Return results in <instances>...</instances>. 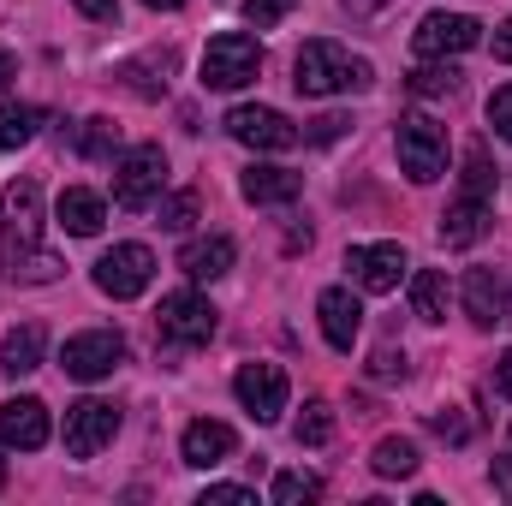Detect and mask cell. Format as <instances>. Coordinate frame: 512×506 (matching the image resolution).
<instances>
[{
  "instance_id": "cell-1",
  "label": "cell",
  "mask_w": 512,
  "mask_h": 506,
  "mask_svg": "<svg viewBox=\"0 0 512 506\" xmlns=\"http://www.w3.org/2000/svg\"><path fill=\"white\" fill-rule=\"evenodd\" d=\"M0 274L60 280V256L42 251V191H36V179H12L0 191Z\"/></svg>"
},
{
  "instance_id": "cell-2",
  "label": "cell",
  "mask_w": 512,
  "mask_h": 506,
  "mask_svg": "<svg viewBox=\"0 0 512 506\" xmlns=\"http://www.w3.org/2000/svg\"><path fill=\"white\" fill-rule=\"evenodd\" d=\"M292 84H298V96H352V90H370L376 84V66L358 60V54H346L340 42H322L316 36V42L298 48Z\"/></svg>"
},
{
  "instance_id": "cell-3",
  "label": "cell",
  "mask_w": 512,
  "mask_h": 506,
  "mask_svg": "<svg viewBox=\"0 0 512 506\" xmlns=\"http://www.w3.org/2000/svg\"><path fill=\"white\" fill-rule=\"evenodd\" d=\"M256 72H262L256 36H245V30L209 36V48H203V90H245V84H256Z\"/></svg>"
},
{
  "instance_id": "cell-4",
  "label": "cell",
  "mask_w": 512,
  "mask_h": 506,
  "mask_svg": "<svg viewBox=\"0 0 512 506\" xmlns=\"http://www.w3.org/2000/svg\"><path fill=\"white\" fill-rule=\"evenodd\" d=\"M161 185H167V155H161V143H137V149H126V155L114 161V203H120V209H149V203L161 197Z\"/></svg>"
},
{
  "instance_id": "cell-5",
  "label": "cell",
  "mask_w": 512,
  "mask_h": 506,
  "mask_svg": "<svg viewBox=\"0 0 512 506\" xmlns=\"http://www.w3.org/2000/svg\"><path fill=\"white\" fill-rule=\"evenodd\" d=\"M399 167L411 185H435L447 173V131L423 114H405L399 120Z\"/></svg>"
},
{
  "instance_id": "cell-6",
  "label": "cell",
  "mask_w": 512,
  "mask_h": 506,
  "mask_svg": "<svg viewBox=\"0 0 512 506\" xmlns=\"http://www.w3.org/2000/svg\"><path fill=\"white\" fill-rule=\"evenodd\" d=\"M155 322H161V334H167L173 346H209L215 328H221V310H215L203 292L185 286V292H167V298H161Z\"/></svg>"
},
{
  "instance_id": "cell-7",
  "label": "cell",
  "mask_w": 512,
  "mask_h": 506,
  "mask_svg": "<svg viewBox=\"0 0 512 506\" xmlns=\"http://www.w3.org/2000/svg\"><path fill=\"white\" fill-rule=\"evenodd\" d=\"M126 364V340L114 334V328H90V334H72L66 340V352H60V370L72 381H102L114 376Z\"/></svg>"
},
{
  "instance_id": "cell-8",
  "label": "cell",
  "mask_w": 512,
  "mask_h": 506,
  "mask_svg": "<svg viewBox=\"0 0 512 506\" xmlns=\"http://www.w3.org/2000/svg\"><path fill=\"white\" fill-rule=\"evenodd\" d=\"M477 36H483V24H477L471 12H429V18L411 30V48H417L423 60H453V54L477 48Z\"/></svg>"
},
{
  "instance_id": "cell-9",
  "label": "cell",
  "mask_w": 512,
  "mask_h": 506,
  "mask_svg": "<svg viewBox=\"0 0 512 506\" xmlns=\"http://www.w3.org/2000/svg\"><path fill=\"white\" fill-rule=\"evenodd\" d=\"M114 435H120V411L108 399H78L66 411V453L72 459H96Z\"/></svg>"
},
{
  "instance_id": "cell-10",
  "label": "cell",
  "mask_w": 512,
  "mask_h": 506,
  "mask_svg": "<svg viewBox=\"0 0 512 506\" xmlns=\"http://www.w3.org/2000/svg\"><path fill=\"white\" fill-rule=\"evenodd\" d=\"M149 280H155V251L149 245H114L96 262V286L108 298H137V292H149Z\"/></svg>"
},
{
  "instance_id": "cell-11",
  "label": "cell",
  "mask_w": 512,
  "mask_h": 506,
  "mask_svg": "<svg viewBox=\"0 0 512 506\" xmlns=\"http://www.w3.org/2000/svg\"><path fill=\"white\" fill-rule=\"evenodd\" d=\"M286 393H292V387H286V370H280V364H245V370L233 376V399L251 411L256 423H274V417L286 411Z\"/></svg>"
},
{
  "instance_id": "cell-12",
  "label": "cell",
  "mask_w": 512,
  "mask_h": 506,
  "mask_svg": "<svg viewBox=\"0 0 512 506\" xmlns=\"http://www.w3.org/2000/svg\"><path fill=\"white\" fill-rule=\"evenodd\" d=\"M227 137H239L245 149H274V155H280V149L298 143V126H292L280 108H251V102H245V108L227 114Z\"/></svg>"
},
{
  "instance_id": "cell-13",
  "label": "cell",
  "mask_w": 512,
  "mask_h": 506,
  "mask_svg": "<svg viewBox=\"0 0 512 506\" xmlns=\"http://www.w3.org/2000/svg\"><path fill=\"white\" fill-rule=\"evenodd\" d=\"M346 268H352V286L358 292H393L411 262H405V251L393 239H382V245H352L346 251Z\"/></svg>"
},
{
  "instance_id": "cell-14",
  "label": "cell",
  "mask_w": 512,
  "mask_h": 506,
  "mask_svg": "<svg viewBox=\"0 0 512 506\" xmlns=\"http://www.w3.org/2000/svg\"><path fill=\"white\" fill-rule=\"evenodd\" d=\"M316 316H322V340H328L334 352H352V346H358V334H364V304L352 298V286H328V292L316 298Z\"/></svg>"
},
{
  "instance_id": "cell-15",
  "label": "cell",
  "mask_w": 512,
  "mask_h": 506,
  "mask_svg": "<svg viewBox=\"0 0 512 506\" xmlns=\"http://www.w3.org/2000/svg\"><path fill=\"white\" fill-rule=\"evenodd\" d=\"M48 405L42 399H6L0 405V447H18V453H36V447H48Z\"/></svg>"
},
{
  "instance_id": "cell-16",
  "label": "cell",
  "mask_w": 512,
  "mask_h": 506,
  "mask_svg": "<svg viewBox=\"0 0 512 506\" xmlns=\"http://www.w3.org/2000/svg\"><path fill=\"white\" fill-rule=\"evenodd\" d=\"M233 447H239V435H233L227 423H215V417H197V423L179 435V459H185L191 471H215L221 459H233Z\"/></svg>"
},
{
  "instance_id": "cell-17",
  "label": "cell",
  "mask_w": 512,
  "mask_h": 506,
  "mask_svg": "<svg viewBox=\"0 0 512 506\" xmlns=\"http://www.w3.org/2000/svg\"><path fill=\"white\" fill-rule=\"evenodd\" d=\"M239 191H245V203L256 209H280V203H298V191H304V179L292 173V167H245L239 173Z\"/></svg>"
},
{
  "instance_id": "cell-18",
  "label": "cell",
  "mask_w": 512,
  "mask_h": 506,
  "mask_svg": "<svg viewBox=\"0 0 512 506\" xmlns=\"http://www.w3.org/2000/svg\"><path fill=\"white\" fill-rule=\"evenodd\" d=\"M465 316H471L477 328H495V322H507V280H501L495 268H477V274H465Z\"/></svg>"
},
{
  "instance_id": "cell-19",
  "label": "cell",
  "mask_w": 512,
  "mask_h": 506,
  "mask_svg": "<svg viewBox=\"0 0 512 506\" xmlns=\"http://www.w3.org/2000/svg\"><path fill=\"white\" fill-rule=\"evenodd\" d=\"M54 221H60L72 239H96V233H102V221H108V203H102L96 191L72 185V191H60V203H54Z\"/></svg>"
},
{
  "instance_id": "cell-20",
  "label": "cell",
  "mask_w": 512,
  "mask_h": 506,
  "mask_svg": "<svg viewBox=\"0 0 512 506\" xmlns=\"http://www.w3.org/2000/svg\"><path fill=\"white\" fill-rule=\"evenodd\" d=\"M489 233V203L483 197H459L447 215H441V245L447 251H465V245H477Z\"/></svg>"
},
{
  "instance_id": "cell-21",
  "label": "cell",
  "mask_w": 512,
  "mask_h": 506,
  "mask_svg": "<svg viewBox=\"0 0 512 506\" xmlns=\"http://www.w3.org/2000/svg\"><path fill=\"white\" fill-rule=\"evenodd\" d=\"M42 346H48V334H42V322H18L6 340H0V370L18 381L30 376V370H42Z\"/></svg>"
},
{
  "instance_id": "cell-22",
  "label": "cell",
  "mask_w": 512,
  "mask_h": 506,
  "mask_svg": "<svg viewBox=\"0 0 512 506\" xmlns=\"http://www.w3.org/2000/svg\"><path fill=\"white\" fill-rule=\"evenodd\" d=\"M179 268H185L191 280H221V274L233 268V239H227V233H215V239H191V245L179 251Z\"/></svg>"
},
{
  "instance_id": "cell-23",
  "label": "cell",
  "mask_w": 512,
  "mask_h": 506,
  "mask_svg": "<svg viewBox=\"0 0 512 506\" xmlns=\"http://www.w3.org/2000/svg\"><path fill=\"white\" fill-rule=\"evenodd\" d=\"M370 471H376V477H387V483L417 477V447H411L405 435H387V441H376V453H370Z\"/></svg>"
},
{
  "instance_id": "cell-24",
  "label": "cell",
  "mask_w": 512,
  "mask_h": 506,
  "mask_svg": "<svg viewBox=\"0 0 512 506\" xmlns=\"http://www.w3.org/2000/svg\"><path fill=\"white\" fill-rule=\"evenodd\" d=\"M411 310H417L423 322H441V316H447V274H441V268H417V274H411Z\"/></svg>"
},
{
  "instance_id": "cell-25",
  "label": "cell",
  "mask_w": 512,
  "mask_h": 506,
  "mask_svg": "<svg viewBox=\"0 0 512 506\" xmlns=\"http://www.w3.org/2000/svg\"><path fill=\"white\" fill-rule=\"evenodd\" d=\"M42 126V108L30 102H0V149H24Z\"/></svg>"
},
{
  "instance_id": "cell-26",
  "label": "cell",
  "mask_w": 512,
  "mask_h": 506,
  "mask_svg": "<svg viewBox=\"0 0 512 506\" xmlns=\"http://www.w3.org/2000/svg\"><path fill=\"white\" fill-rule=\"evenodd\" d=\"M292 435H298V447H328L334 441V405L328 399H310L304 417L292 423Z\"/></svg>"
},
{
  "instance_id": "cell-27",
  "label": "cell",
  "mask_w": 512,
  "mask_h": 506,
  "mask_svg": "<svg viewBox=\"0 0 512 506\" xmlns=\"http://www.w3.org/2000/svg\"><path fill=\"white\" fill-rule=\"evenodd\" d=\"M411 96H453L459 90V66H447V60H429V66H417L411 72V84H405Z\"/></svg>"
},
{
  "instance_id": "cell-28",
  "label": "cell",
  "mask_w": 512,
  "mask_h": 506,
  "mask_svg": "<svg viewBox=\"0 0 512 506\" xmlns=\"http://www.w3.org/2000/svg\"><path fill=\"white\" fill-rule=\"evenodd\" d=\"M114 149H120V126H114V120H102V114H96V120H84V131H78V155L108 161Z\"/></svg>"
},
{
  "instance_id": "cell-29",
  "label": "cell",
  "mask_w": 512,
  "mask_h": 506,
  "mask_svg": "<svg viewBox=\"0 0 512 506\" xmlns=\"http://www.w3.org/2000/svg\"><path fill=\"white\" fill-rule=\"evenodd\" d=\"M495 191V167H489V149L471 143L465 149V197H489Z\"/></svg>"
},
{
  "instance_id": "cell-30",
  "label": "cell",
  "mask_w": 512,
  "mask_h": 506,
  "mask_svg": "<svg viewBox=\"0 0 512 506\" xmlns=\"http://www.w3.org/2000/svg\"><path fill=\"white\" fill-rule=\"evenodd\" d=\"M316 495H322V483H316V477H304V471H280V477H274V501H280V506L316 501Z\"/></svg>"
},
{
  "instance_id": "cell-31",
  "label": "cell",
  "mask_w": 512,
  "mask_h": 506,
  "mask_svg": "<svg viewBox=\"0 0 512 506\" xmlns=\"http://www.w3.org/2000/svg\"><path fill=\"white\" fill-rule=\"evenodd\" d=\"M191 221H197V191H173V197L161 203V227H167V233H185Z\"/></svg>"
},
{
  "instance_id": "cell-32",
  "label": "cell",
  "mask_w": 512,
  "mask_h": 506,
  "mask_svg": "<svg viewBox=\"0 0 512 506\" xmlns=\"http://www.w3.org/2000/svg\"><path fill=\"white\" fill-rule=\"evenodd\" d=\"M429 429H435L441 441H453V447H459V441H471V423L459 417V405H447V411H429Z\"/></svg>"
},
{
  "instance_id": "cell-33",
  "label": "cell",
  "mask_w": 512,
  "mask_h": 506,
  "mask_svg": "<svg viewBox=\"0 0 512 506\" xmlns=\"http://www.w3.org/2000/svg\"><path fill=\"white\" fill-rule=\"evenodd\" d=\"M197 506H256V495L245 489V483H209Z\"/></svg>"
},
{
  "instance_id": "cell-34",
  "label": "cell",
  "mask_w": 512,
  "mask_h": 506,
  "mask_svg": "<svg viewBox=\"0 0 512 506\" xmlns=\"http://www.w3.org/2000/svg\"><path fill=\"white\" fill-rule=\"evenodd\" d=\"M489 126H495V131L512 143V84H501V90L489 96Z\"/></svg>"
},
{
  "instance_id": "cell-35",
  "label": "cell",
  "mask_w": 512,
  "mask_h": 506,
  "mask_svg": "<svg viewBox=\"0 0 512 506\" xmlns=\"http://www.w3.org/2000/svg\"><path fill=\"white\" fill-rule=\"evenodd\" d=\"M245 18H251L256 30H274L286 18V0H245Z\"/></svg>"
},
{
  "instance_id": "cell-36",
  "label": "cell",
  "mask_w": 512,
  "mask_h": 506,
  "mask_svg": "<svg viewBox=\"0 0 512 506\" xmlns=\"http://www.w3.org/2000/svg\"><path fill=\"white\" fill-rule=\"evenodd\" d=\"M370 376H382V381L405 376V352H393V346H382V352H376V364H370Z\"/></svg>"
},
{
  "instance_id": "cell-37",
  "label": "cell",
  "mask_w": 512,
  "mask_h": 506,
  "mask_svg": "<svg viewBox=\"0 0 512 506\" xmlns=\"http://www.w3.org/2000/svg\"><path fill=\"white\" fill-rule=\"evenodd\" d=\"M346 126H352V120H340V114H322V120L310 126V143H334V137H346Z\"/></svg>"
},
{
  "instance_id": "cell-38",
  "label": "cell",
  "mask_w": 512,
  "mask_h": 506,
  "mask_svg": "<svg viewBox=\"0 0 512 506\" xmlns=\"http://www.w3.org/2000/svg\"><path fill=\"white\" fill-rule=\"evenodd\" d=\"M72 6H78L84 18H96V24H114V18H120V0H72Z\"/></svg>"
},
{
  "instance_id": "cell-39",
  "label": "cell",
  "mask_w": 512,
  "mask_h": 506,
  "mask_svg": "<svg viewBox=\"0 0 512 506\" xmlns=\"http://www.w3.org/2000/svg\"><path fill=\"white\" fill-rule=\"evenodd\" d=\"M126 84H131V90H137V96H149V102H155V96L167 90V84H155V78H149L143 66H126Z\"/></svg>"
},
{
  "instance_id": "cell-40",
  "label": "cell",
  "mask_w": 512,
  "mask_h": 506,
  "mask_svg": "<svg viewBox=\"0 0 512 506\" xmlns=\"http://www.w3.org/2000/svg\"><path fill=\"white\" fill-rule=\"evenodd\" d=\"M489 483H495V489L512 501V459H495V465H489Z\"/></svg>"
},
{
  "instance_id": "cell-41",
  "label": "cell",
  "mask_w": 512,
  "mask_h": 506,
  "mask_svg": "<svg viewBox=\"0 0 512 506\" xmlns=\"http://www.w3.org/2000/svg\"><path fill=\"white\" fill-rule=\"evenodd\" d=\"M495 393H501V399H512V352L495 364Z\"/></svg>"
},
{
  "instance_id": "cell-42",
  "label": "cell",
  "mask_w": 512,
  "mask_h": 506,
  "mask_svg": "<svg viewBox=\"0 0 512 506\" xmlns=\"http://www.w3.org/2000/svg\"><path fill=\"white\" fill-rule=\"evenodd\" d=\"M495 60H507V66H512V18L495 30Z\"/></svg>"
},
{
  "instance_id": "cell-43",
  "label": "cell",
  "mask_w": 512,
  "mask_h": 506,
  "mask_svg": "<svg viewBox=\"0 0 512 506\" xmlns=\"http://www.w3.org/2000/svg\"><path fill=\"white\" fill-rule=\"evenodd\" d=\"M12 78H18V60H12V54H6V48H0V90H6V84H12Z\"/></svg>"
},
{
  "instance_id": "cell-44",
  "label": "cell",
  "mask_w": 512,
  "mask_h": 506,
  "mask_svg": "<svg viewBox=\"0 0 512 506\" xmlns=\"http://www.w3.org/2000/svg\"><path fill=\"white\" fill-rule=\"evenodd\" d=\"M387 0H346V12H358V18H370V12H382Z\"/></svg>"
},
{
  "instance_id": "cell-45",
  "label": "cell",
  "mask_w": 512,
  "mask_h": 506,
  "mask_svg": "<svg viewBox=\"0 0 512 506\" xmlns=\"http://www.w3.org/2000/svg\"><path fill=\"white\" fill-rule=\"evenodd\" d=\"M143 6H155V12H179L185 0H143Z\"/></svg>"
},
{
  "instance_id": "cell-46",
  "label": "cell",
  "mask_w": 512,
  "mask_h": 506,
  "mask_svg": "<svg viewBox=\"0 0 512 506\" xmlns=\"http://www.w3.org/2000/svg\"><path fill=\"white\" fill-rule=\"evenodd\" d=\"M0 489H6V459H0Z\"/></svg>"
}]
</instances>
